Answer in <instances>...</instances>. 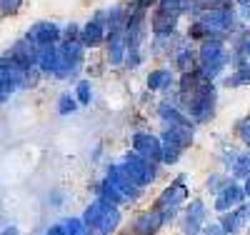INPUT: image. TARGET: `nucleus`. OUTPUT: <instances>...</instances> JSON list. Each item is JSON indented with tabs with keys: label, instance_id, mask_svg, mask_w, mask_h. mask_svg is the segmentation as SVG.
Masks as SVG:
<instances>
[{
	"label": "nucleus",
	"instance_id": "f257e3e1",
	"mask_svg": "<svg viewBox=\"0 0 250 235\" xmlns=\"http://www.w3.org/2000/svg\"><path fill=\"white\" fill-rule=\"evenodd\" d=\"M178 105H180V110L188 115V120H190V123H195V125L210 123L215 118V108H218L215 83L205 80L203 85H198L195 90L185 93V95H178Z\"/></svg>",
	"mask_w": 250,
	"mask_h": 235
},
{
	"label": "nucleus",
	"instance_id": "f03ea898",
	"mask_svg": "<svg viewBox=\"0 0 250 235\" xmlns=\"http://www.w3.org/2000/svg\"><path fill=\"white\" fill-rule=\"evenodd\" d=\"M195 58H198V70L205 80L220 78L223 70L230 65V50H228L225 40H215V38L200 40V45L195 50Z\"/></svg>",
	"mask_w": 250,
	"mask_h": 235
},
{
	"label": "nucleus",
	"instance_id": "7ed1b4c3",
	"mask_svg": "<svg viewBox=\"0 0 250 235\" xmlns=\"http://www.w3.org/2000/svg\"><path fill=\"white\" fill-rule=\"evenodd\" d=\"M85 63V48L78 40H60L58 43V65H55V78L58 80H75Z\"/></svg>",
	"mask_w": 250,
	"mask_h": 235
},
{
	"label": "nucleus",
	"instance_id": "20e7f679",
	"mask_svg": "<svg viewBox=\"0 0 250 235\" xmlns=\"http://www.w3.org/2000/svg\"><path fill=\"white\" fill-rule=\"evenodd\" d=\"M188 195H190V188H188V183H185V175H178L170 185L163 188V193L158 195L153 208L163 215L165 223H170L178 215V210L188 203Z\"/></svg>",
	"mask_w": 250,
	"mask_h": 235
},
{
	"label": "nucleus",
	"instance_id": "39448f33",
	"mask_svg": "<svg viewBox=\"0 0 250 235\" xmlns=\"http://www.w3.org/2000/svg\"><path fill=\"white\" fill-rule=\"evenodd\" d=\"M158 165L160 163H150V160H145V158H140L138 153H133V150H128L123 158H120V168L125 170V175L130 178V183L133 185H138V188H148L150 183H155V178H158Z\"/></svg>",
	"mask_w": 250,
	"mask_h": 235
},
{
	"label": "nucleus",
	"instance_id": "423d86ee",
	"mask_svg": "<svg viewBox=\"0 0 250 235\" xmlns=\"http://www.w3.org/2000/svg\"><path fill=\"white\" fill-rule=\"evenodd\" d=\"M205 223H208V205H205V200L203 198H193L190 203H185L183 218H180L183 235H200Z\"/></svg>",
	"mask_w": 250,
	"mask_h": 235
},
{
	"label": "nucleus",
	"instance_id": "0eeeda50",
	"mask_svg": "<svg viewBox=\"0 0 250 235\" xmlns=\"http://www.w3.org/2000/svg\"><path fill=\"white\" fill-rule=\"evenodd\" d=\"M105 10H98L93 13V18L88 20L85 25H80V35H78V43L83 48H100L103 43H105Z\"/></svg>",
	"mask_w": 250,
	"mask_h": 235
},
{
	"label": "nucleus",
	"instance_id": "6e6552de",
	"mask_svg": "<svg viewBox=\"0 0 250 235\" xmlns=\"http://www.w3.org/2000/svg\"><path fill=\"white\" fill-rule=\"evenodd\" d=\"M25 38L33 43V45L43 48V45H58L62 38V28L53 20H35V23L25 30Z\"/></svg>",
	"mask_w": 250,
	"mask_h": 235
},
{
	"label": "nucleus",
	"instance_id": "1a4fd4ad",
	"mask_svg": "<svg viewBox=\"0 0 250 235\" xmlns=\"http://www.w3.org/2000/svg\"><path fill=\"white\" fill-rule=\"evenodd\" d=\"M178 23H180V13L168 8V5H155V13L150 18V33L155 38H165V35H175L178 30Z\"/></svg>",
	"mask_w": 250,
	"mask_h": 235
},
{
	"label": "nucleus",
	"instance_id": "9d476101",
	"mask_svg": "<svg viewBox=\"0 0 250 235\" xmlns=\"http://www.w3.org/2000/svg\"><path fill=\"white\" fill-rule=\"evenodd\" d=\"M20 68H15L10 58L3 53L0 55V105L8 103L10 95H15L20 90Z\"/></svg>",
	"mask_w": 250,
	"mask_h": 235
},
{
	"label": "nucleus",
	"instance_id": "9b49d317",
	"mask_svg": "<svg viewBox=\"0 0 250 235\" xmlns=\"http://www.w3.org/2000/svg\"><path fill=\"white\" fill-rule=\"evenodd\" d=\"M5 55L10 58V63H13L15 68H20V70H30V68H35L38 45H33V43L23 35V38H18L13 45L5 50Z\"/></svg>",
	"mask_w": 250,
	"mask_h": 235
},
{
	"label": "nucleus",
	"instance_id": "f8f14e48",
	"mask_svg": "<svg viewBox=\"0 0 250 235\" xmlns=\"http://www.w3.org/2000/svg\"><path fill=\"white\" fill-rule=\"evenodd\" d=\"M105 180H108V183H113V185L118 188V193L123 195V200H125V203H135V200L143 195V188H138V185H133V183H130V178L125 175V170L120 168V163H113V165L108 168Z\"/></svg>",
	"mask_w": 250,
	"mask_h": 235
},
{
	"label": "nucleus",
	"instance_id": "ddd939ff",
	"mask_svg": "<svg viewBox=\"0 0 250 235\" xmlns=\"http://www.w3.org/2000/svg\"><path fill=\"white\" fill-rule=\"evenodd\" d=\"M245 203V193H243V185L238 180H228L218 193H215V210L218 213H228V210H233L238 205Z\"/></svg>",
	"mask_w": 250,
	"mask_h": 235
},
{
	"label": "nucleus",
	"instance_id": "4468645a",
	"mask_svg": "<svg viewBox=\"0 0 250 235\" xmlns=\"http://www.w3.org/2000/svg\"><path fill=\"white\" fill-rule=\"evenodd\" d=\"M163 225H165L163 215H160L155 208H150V210H140L138 215L133 218L130 233L133 235H158L163 230Z\"/></svg>",
	"mask_w": 250,
	"mask_h": 235
},
{
	"label": "nucleus",
	"instance_id": "2eb2a0df",
	"mask_svg": "<svg viewBox=\"0 0 250 235\" xmlns=\"http://www.w3.org/2000/svg\"><path fill=\"white\" fill-rule=\"evenodd\" d=\"M133 153H138L140 158L150 160V163H160V138L153 133L138 130L133 135Z\"/></svg>",
	"mask_w": 250,
	"mask_h": 235
},
{
	"label": "nucleus",
	"instance_id": "dca6fc26",
	"mask_svg": "<svg viewBox=\"0 0 250 235\" xmlns=\"http://www.w3.org/2000/svg\"><path fill=\"white\" fill-rule=\"evenodd\" d=\"M158 118L163 123V128L168 130V128H178V125H193L190 120H188V115L180 110L178 105V98H165L160 105H158Z\"/></svg>",
	"mask_w": 250,
	"mask_h": 235
},
{
	"label": "nucleus",
	"instance_id": "f3484780",
	"mask_svg": "<svg viewBox=\"0 0 250 235\" xmlns=\"http://www.w3.org/2000/svg\"><path fill=\"white\" fill-rule=\"evenodd\" d=\"M160 143H168V145H175L178 150H188L193 145V125H178V128H168L163 130V135H158Z\"/></svg>",
	"mask_w": 250,
	"mask_h": 235
},
{
	"label": "nucleus",
	"instance_id": "a211bd4d",
	"mask_svg": "<svg viewBox=\"0 0 250 235\" xmlns=\"http://www.w3.org/2000/svg\"><path fill=\"white\" fill-rule=\"evenodd\" d=\"M105 60L113 68L125 63V33H108L105 35Z\"/></svg>",
	"mask_w": 250,
	"mask_h": 235
},
{
	"label": "nucleus",
	"instance_id": "6ab92c4d",
	"mask_svg": "<svg viewBox=\"0 0 250 235\" xmlns=\"http://www.w3.org/2000/svg\"><path fill=\"white\" fill-rule=\"evenodd\" d=\"M120 223H123L120 208L118 205H108V210L100 215V220H98V225L93 228L90 235H115L118 228H120Z\"/></svg>",
	"mask_w": 250,
	"mask_h": 235
},
{
	"label": "nucleus",
	"instance_id": "aec40b11",
	"mask_svg": "<svg viewBox=\"0 0 250 235\" xmlns=\"http://www.w3.org/2000/svg\"><path fill=\"white\" fill-rule=\"evenodd\" d=\"M220 228L225 230V235H238L245 225H248V215H245V205H238L228 213H220Z\"/></svg>",
	"mask_w": 250,
	"mask_h": 235
},
{
	"label": "nucleus",
	"instance_id": "412c9836",
	"mask_svg": "<svg viewBox=\"0 0 250 235\" xmlns=\"http://www.w3.org/2000/svg\"><path fill=\"white\" fill-rule=\"evenodd\" d=\"M250 60V28H243L235 40H233V53H230V65H235V70L243 63Z\"/></svg>",
	"mask_w": 250,
	"mask_h": 235
},
{
	"label": "nucleus",
	"instance_id": "4be33fe9",
	"mask_svg": "<svg viewBox=\"0 0 250 235\" xmlns=\"http://www.w3.org/2000/svg\"><path fill=\"white\" fill-rule=\"evenodd\" d=\"M173 63H175V70H178V73H190V70H195V68H198V58H195L193 45H188V43L183 40L180 45L175 48V53H173Z\"/></svg>",
	"mask_w": 250,
	"mask_h": 235
},
{
	"label": "nucleus",
	"instance_id": "5701e85b",
	"mask_svg": "<svg viewBox=\"0 0 250 235\" xmlns=\"http://www.w3.org/2000/svg\"><path fill=\"white\" fill-rule=\"evenodd\" d=\"M145 85H148L150 93H170V88L175 85V78L168 68H158L148 75V80H145Z\"/></svg>",
	"mask_w": 250,
	"mask_h": 235
},
{
	"label": "nucleus",
	"instance_id": "b1692460",
	"mask_svg": "<svg viewBox=\"0 0 250 235\" xmlns=\"http://www.w3.org/2000/svg\"><path fill=\"white\" fill-rule=\"evenodd\" d=\"M58 65V45H43L38 48V58H35V68L40 70V75H53Z\"/></svg>",
	"mask_w": 250,
	"mask_h": 235
},
{
	"label": "nucleus",
	"instance_id": "393cba45",
	"mask_svg": "<svg viewBox=\"0 0 250 235\" xmlns=\"http://www.w3.org/2000/svg\"><path fill=\"white\" fill-rule=\"evenodd\" d=\"M108 205H110V203H105V200H103V198H98V195H95V198H93V200L85 205V210H83L80 220L85 223V228H88V235H90V233H93V228L98 225L100 215L108 210Z\"/></svg>",
	"mask_w": 250,
	"mask_h": 235
},
{
	"label": "nucleus",
	"instance_id": "a878e982",
	"mask_svg": "<svg viewBox=\"0 0 250 235\" xmlns=\"http://www.w3.org/2000/svg\"><path fill=\"white\" fill-rule=\"evenodd\" d=\"M178 45H180V43H178ZM178 45H175V35H165V38H155L153 35L150 53H153V58H165V55H173Z\"/></svg>",
	"mask_w": 250,
	"mask_h": 235
},
{
	"label": "nucleus",
	"instance_id": "bb28decb",
	"mask_svg": "<svg viewBox=\"0 0 250 235\" xmlns=\"http://www.w3.org/2000/svg\"><path fill=\"white\" fill-rule=\"evenodd\" d=\"M95 195L98 198H103L105 203H110V205H125V200H123V195L118 193V188L113 185V183H108L105 178H103L100 183H98V190H95Z\"/></svg>",
	"mask_w": 250,
	"mask_h": 235
},
{
	"label": "nucleus",
	"instance_id": "cd10ccee",
	"mask_svg": "<svg viewBox=\"0 0 250 235\" xmlns=\"http://www.w3.org/2000/svg\"><path fill=\"white\" fill-rule=\"evenodd\" d=\"M233 8V0H193V18L198 13H210V10H228Z\"/></svg>",
	"mask_w": 250,
	"mask_h": 235
},
{
	"label": "nucleus",
	"instance_id": "c85d7f7f",
	"mask_svg": "<svg viewBox=\"0 0 250 235\" xmlns=\"http://www.w3.org/2000/svg\"><path fill=\"white\" fill-rule=\"evenodd\" d=\"M230 173H233V180H238V183H243L250 175V153H238Z\"/></svg>",
	"mask_w": 250,
	"mask_h": 235
},
{
	"label": "nucleus",
	"instance_id": "c756f323",
	"mask_svg": "<svg viewBox=\"0 0 250 235\" xmlns=\"http://www.w3.org/2000/svg\"><path fill=\"white\" fill-rule=\"evenodd\" d=\"M73 95H75L78 105H90V100H93V83H90L88 78L78 80V83H75V90H73Z\"/></svg>",
	"mask_w": 250,
	"mask_h": 235
},
{
	"label": "nucleus",
	"instance_id": "7c9ffc66",
	"mask_svg": "<svg viewBox=\"0 0 250 235\" xmlns=\"http://www.w3.org/2000/svg\"><path fill=\"white\" fill-rule=\"evenodd\" d=\"M55 108H58V115H73L78 110V100H75V95L70 90H65V93H60Z\"/></svg>",
	"mask_w": 250,
	"mask_h": 235
},
{
	"label": "nucleus",
	"instance_id": "2f4dec72",
	"mask_svg": "<svg viewBox=\"0 0 250 235\" xmlns=\"http://www.w3.org/2000/svg\"><path fill=\"white\" fill-rule=\"evenodd\" d=\"M180 158H183V150H178L175 145L160 143V163H163V165H178Z\"/></svg>",
	"mask_w": 250,
	"mask_h": 235
},
{
	"label": "nucleus",
	"instance_id": "473e14b6",
	"mask_svg": "<svg viewBox=\"0 0 250 235\" xmlns=\"http://www.w3.org/2000/svg\"><path fill=\"white\" fill-rule=\"evenodd\" d=\"M40 70L38 68H30V70H23L20 73V90H35L38 83H40Z\"/></svg>",
	"mask_w": 250,
	"mask_h": 235
},
{
	"label": "nucleus",
	"instance_id": "72a5a7b5",
	"mask_svg": "<svg viewBox=\"0 0 250 235\" xmlns=\"http://www.w3.org/2000/svg\"><path fill=\"white\" fill-rule=\"evenodd\" d=\"M62 225V230H65V235H88V228H85V223H83L78 215H70V218H65L60 223Z\"/></svg>",
	"mask_w": 250,
	"mask_h": 235
},
{
	"label": "nucleus",
	"instance_id": "f704fd0d",
	"mask_svg": "<svg viewBox=\"0 0 250 235\" xmlns=\"http://www.w3.org/2000/svg\"><path fill=\"white\" fill-rule=\"evenodd\" d=\"M23 10V0H0V18H15Z\"/></svg>",
	"mask_w": 250,
	"mask_h": 235
},
{
	"label": "nucleus",
	"instance_id": "c9c22d12",
	"mask_svg": "<svg viewBox=\"0 0 250 235\" xmlns=\"http://www.w3.org/2000/svg\"><path fill=\"white\" fill-rule=\"evenodd\" d=\"M228 180H230V178H228V175H223V173H210V175L205 178V188H208V193H210V195H215V193H218V190H220V188H223Z\"/></svg>",
	"mask_w": 250,
	"mask_h": 235
},
{
	"label": "nucleus",
	"instance_id": "e433bc0d",
	"mask_svg": "<svg viewBox=\"0 0 250 235\" xmlns=\"http://www.w3.org/2000/svg\"><path fill=\"white\" fill-rule=\"evenodd\" d=\"M235 130H238V138H240V143H243V145L248 148V150H250V118L240 120Z\"/></svg>",
	"mask_w": 250,
	"mask_h": 235
},
{
	"label": "nucleus",
	"instance_id": "4c0bfd02",
	"mask_svg": "<svg viewBox=\"0 0 250 235\" xmlns=\"http://www.w3.org/2000/svg\"><path fill=\"white\" fill-rule=\"evenodd\" d=\"M80 35V25L78 23H68L65 28H62V38L60 40H78Z\"/></svg>",
	"mask_w": 250,
	"mask_h": 235
},
{
	"label": "nucleus",
	"instance_id": "58836bf2",
	"mask_svg": "<svg viewBox=\"0 0 250 235\" xmlns=\"http://www.w3.org/2000/svg\"><path fill=\"white\" fill-rule=\"evenodd\" d=\"M200 235H225V230L220 228L218 220H210V223H205V225H203Z\"/></svg>",
	"mask_w": 250,
	"mask_h": 235
},
{
	"label": "nucleus",
	"instance_id": "ea45409f",
	"mask_svg": "<svg viewBox=\"0 0 250 235\" xmlns=\"http://www.w3.org/2000/svg\"><path fill=\"white\" fill-rule=\"evenodd\" d=\"M160 3V0H130V8L135 10H143V13H148L150 8H155Z\"/></svg>",
	"mask_w": 250,
	"mask_h": 235
},
{
	"label": "nucleus",
	"instance_id": "a19ab883",
	"mask_svg": "<svg viewBox=\"0 0 250 235\" xmlns=\"http://www.w3.org/2000/svg\"><path fill=\"white\" fill-rule=\"evenodd\" d=\"M235 73H238V78H240V85H250V60L243 63Z\"/></svg>",
	"mask_w": 250,
	"mask_h": 235
},
{
	"label": "nucleus",
	"instance_id": "79ce46f5",
	"mask_svg": "<svg viewBox=\"0 0 250 235\" xmlns=\"http://www.w3.org/2000/svg\"><path fill=\"white\" fill-rule=\"evenodd\" d=\"M235 158H238V150H223V168L225 170H230L233 168V163H235Z\"/></svg>",
	"mask_w": 250,
	"mask_h": 235
},
{
	"label": "nucleus",
	"instance_id": "37998d69",
	"mask_svg": "<svg viewBox=\"0 0 250 235\" xmlns=\"http://www.w3.org/2000/svg\"><path fill=\"white\" fill-rule=\"evenodd\" d=\"M223 88H240V78H238L235 70H233L230 75H225V78H223Z\"/></svg>",
	"mask_w": 250,
	"mask_h": 235
},
{
	"label": "nucleus",
	"instance_id": "c03bdc74",
	"mask_svg": "<svg viewBox=\"0 0 250 235\" xmlns=\"http://www.w3.org/2000/svg\"><path fill=\"white\" fill-rule=\"evenodd\" d=\"M43 235H65V230H62V225H60V223H55V225H50Z\"/></svg>",
	"mask_w": 250,
	"mask_h": 235
},
{
	"label": "nucleus",
	"instance_id": "a18cd8bd",
	"mask_svg": "<svg viewBox=\"0 0 250 235\" xmlns=\"http://www.w3.org/2000/svg\"><path fill=\"white\" fill-rule=\"evenodd\" d=\"M238 15H240V20H243V23H250V3H248V5H243Z\"/></svg>",
	"mask_w": 250,
	"mask_h": 235
},
{
	"label": "nucleus",
	"instance_id": "49530a36",
	"mask_svg": "<svg viewBox=\"0 0 250 235\" xmlns=\"http://www.w3.org/2000/svg\"><path fill=\"white\" fill-rule=\"evenodd\" d=\"M0 235H20V230H18V225H5L0 230Z\"/></svg>",
	"mask_w": 250,
	"mask_h": 235
},
{
	"label": "nucleus",
	"instance_id": "de8ad7c7",
	"mask_svg": "<svg viewBox=\"0 0 250 235\" xmlns=\"http://www.w3.org/2000/svg\"><path fill=\"white\" fill-rule=\"evenodd\" d=\"M240 185H243V193H245V200H248V198H250V175H248Z\"/></svg>",
	"mask_w": 250,
	"mask_h": 235
},
{
	"label": "nucleus",
	"instance_id": "09e8293b",
	"mask_svg": "<svg viewBox=\"0 0 250 235\" xmlns=\"http://www.w3.org/2000/svg\"><path fill=\"white\" fill-rule=\"evenodd\" d=\"M243 205H245V215H248V223H250V198H248Z\"/></svg>",
	"mask_w": 250,
	"mask_h": 235
}]
</instances>
